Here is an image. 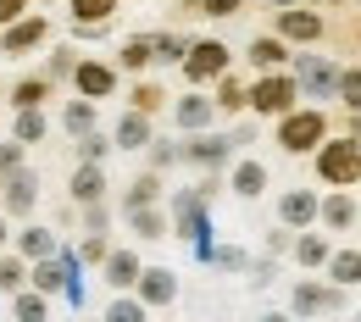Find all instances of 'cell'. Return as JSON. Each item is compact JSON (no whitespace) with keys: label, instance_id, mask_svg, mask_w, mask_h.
Listing matches in <instances>:
<instances>
[{"label":"cell","instance_id":"obj_1","mask_svg":"<svg viewBox=\"0 0 361 322\" xmlns=\"http://www.w3.org/2000/svg\"><path fill=\"white\" fill-rule=\"evenodd\" d=\"M328 134V123H322V111H283V123H278V144L289 150V156H300V150H317Z\"/></svg>","mask_w":361,"mask_h":322},{"label":"cell","instance_id":"obj_2","mask_svg":"<svg viewBox=\"0 0 361 322\" xmlns=\"http://www.w3.org/2000/svg\"><path fill=\"white\" fill-rule=\"evenodd\" d=\"M317 173H322L328 184H356V178H361V144H356V139H334V144H322Z\"/></svg>","mask_w":361,"mask_h":322},{"label":"cell","instance_id":"obj_3","mask_svg":"<svg viewBox=\"0 0 361 322\" xmlns=\"http://www.w3.org/2000/svg\"><path fill=\"white\" fill-rule=\"evenodd\" d=\"M223 73H228V45L200 39V45L183 50V78H189V84H206V78H223Z\"/></svg>","mask_w":361,"mask_h":322},{"label":"cell","instance_id":"obj_4","mask_svg":"<svg viewBox=\"0 0 361 322\" xmlns=\"http://www.w3.org/2000/svg\"><path fill=\"white\" fill-rule=\"evenodd\" d=\"M295 94H300V84H295V78L272 73V78H262V84H256V89L245 94V100H250L256 111H272V117H283V111L295 106Z\"/></svg>","mask_w":361,"mask_h":322},{"label":"cell","instance_id":"obj_5","mask_svg":"<svg viewBox=\"0 0 361 322\" xmlns=\"http://www.w3.org/2000/svg\"><path fill=\"white\" fill-rule=\"evenodd\" d=\"M34 200H39V178H34L28 167H11V173H6V211L23 217V211H34Z\"/></svg>","mask_w":361,"mask_h":322},{"label":"cell","instance_id":"obj_6","mask_svg":"<svg viewBox=\"0 0 361 322\" xmlns=\"http://www.w3.org/2000/svg\"><path fill=\"white\" fill-rule=\"evenodd\" d=\"M228 144H233V139H223V134H200V139H189V144H178V156L195 161V167H223Z\"/></svg>","mask_w":361,"mask_h":322},{"label":"cell","instance_id":"obj_7","mask_svg":"<svg viewBox=\"0 0 361 322\" xmlns=\"http://www.w3.org/2000/svg\"><path fill=\"white\" fill-rule=\"evenodd\" d=\"M134 283H139V300H145V306H167V300L178 295V278L167 273V267H150V273L139 267Z\"/></svg>","mask_w":361,"mask_h":322},{"label":"cell","instance_id":"obj_8","mask_svg":"<svg viewBox=\"0 0 361 322\" xmlns=\"http://www.w3.org/2000/svg\"><path fill=\"white\" fill-rule=\"evenodd\" d=\"M173 217H178V233H183V239H200V233H206L200 189H183V194H173Z\"/></svg>","mask_w":361,"mask_h":322},{"label":"cell","instance_id":"obj_9","mask_svg":"<svg viewBox=\"0 0 361 322\" xmlns=\"http://www.w3.org/2000/svg\"><path fill=\"white\" fill-rule=\"evenodd\" d=\"M73 84H78V94L100 100V94L117 89V73H111V67H100V61H78V67H73Z\"/></svg>","mask_w":361,"mask_h":322},{"label":"cell","instance_id":"obj_10","mask_svg":"<svg viewBox=\"0 0 361 322\" xmlns=\"http://www.w3.org/2000/svg\"><path fill=\"white\" fill-rule=\"evenodd\" d=\"M334 78H339V73H334L322 56H300V73H295V84H300L306 94H328V89H334Z\"/></svg>","mask_w":361,"mask_h":322},{"label":"cell","instance_id":"obj_11","mask_svg":"<svg viewBox=\"0 0 361 322\" xmlns=\"http://www.w3.org/2000/svg\"><path fill=\"white\" fill-rule=\"evenodd\" d=\"M39 39H45V23H39V17H11V28H6V39H0V45L17 56V50H34Z\"/></svg>","mask_w":361,"mask_h":322},{"label":"cell","instance_id":"obj_12","mask_svg":"<svg viewBox=\"0 0 361 322\" xmlns=\"http://www.w3.org/2000/svg\"><path fill=\"white\" fill-rule=\"evenodd\" d=\"M345 295L339 289H322V283H300L295 289V311H339Z\"/></svg>","mask_w":361,"mask_h":322},{"label":"cell","instance_id":"obj_13","mask_svg":"<svg viewBox=\"0 0 361 322\" xmlns=\"http://www.w3.org/2000/svg\"><path fill=\"white\" fill-rule=\"evenodd\" d=\"M139 278V256L134 250H106V283L111 289H128Z\"/></svg>","mask_w":361,"mask_h":322},{"label":"cell","instance_id":"obj_14","mask_svg":"<svg viewBox=\"0 0 361 322\" xmlns=\"http://www.w3.org/2000/svg\"><path fill=\"white\" fill-rule=\"evenodd\" d=\"M278 217L289 223V228H306L317 217V194H306V189H295V194H283V206H278Z\"/></svg>","mask_w":361,"mask_h":322},{"label":"cell","instance_id":"obj_15","mask_svg":"<svg viewBox=\"0 0 361 322\" xmlns=\"http://www.w3.org/2000/svg\"><path fill=\"white\" fill-rule=\"evenodd\" d=\"M100 194H106V173H100V161H84V167L73 173V200L90 206V200H100Z\"/></svg>","mask_w":361,"mask_h":322},{"label":"cell","instance_id":"obj_16","mask_svg":"<svg viewBox=\"0 0 361 322\" xmlns=\"http://www.w3.org/2000/svg\"><path fill=\"white\" fill-rule=\"evenodd\" d=\"M117 144H123V150H139V144H150V111H128V117H123V123H117Z\"/></svg>","mask_w":361,"mask_h":322},{"label":"cell","instance_id":"obj_17","mask_svg":"<svg viewBox=\"0 0 361 322\" xmlns=\"http://www.w3.org/2000/svg\"><path fill=\"white\" fill-rule=\"evenodd\" d=\"M278 34H283V39H317L322 23H317L312 11H278Z\"/></svg>","mask_w":361,"mask_h":322},{"label":"cell","instance_id":"obj_18","mask_svg":"<svg viewBox=\"0 0 361 322\" xmlns=\"http://www.w3.org/2000/svg\"><path fill=\"white\" fill-rule=\"evenodd\" d=\"M262 189H267V167H262V161H239V167H233V194L256 200Z\"/></svg>","mask_w":361,"mask_h":322},{"label":"cell","instance_id":"obj_19","mask_svg":"<svg viewBox=\"0 0 361 322\" xmlns=\"http://www.w3.org/2000/svg\"><path fill=\"white\" fill-rule=\"evenodd\" d=\"M328 273H334L339 289H345V283H361V250H339V256H328Z\"/></svg>","mask_w":361,"mask_h":322},{"label":"cell","instance_id":"obj_20","mask_svg":"<svg viewBox=\"0 0 361 322\" xmlns=\"http://www.w3.org/2000/svg\"><path fill=\"white\" fill-rule=\"evenodd\" d=\"M128 223H134V233H145V239H161V233H167V217H161L156 206H134Z\"/></svg>","mask_w":361,"mask_h":322},{"label":"cell","instance_id":"obj_21","mask_svg":"<svg viewBox=\"0 0 361 322\" xmlns=\"http://www.w3.org/2000/svg\"><path fill=\"white\" fill-rule=\"evenodd\" d=\"M178 123H183V128H206V123H212V100L183 94V100H178Z\"/></svg>","mask_w":361,"mask_h":322},{"label":"cell","instance_id":"obj_22","mask_svg":"<svg viewBox=\"0 0 361 322\" xmlns=\"http://www.w3.org/2000/svg\"><path fill=\"white\" fill-rule=\"evenodd\" d=\"M17 139H23V144H39V139H45V117H39V106H17Z\"/></svg>","mask_w":361,"mask_h":322},{"label":"cell","instance_id":"obj_23","mask_svg":"<svg viewBox=\"0 0 361 322\" xmlns=\"http://www.w3.org/2000/svg\"><path fill=\"white\" fill-rule=\"evenodd\" d=\"M317 211H322V223H328V228H350V223H356V206H350L345 194H334V200H322Z\"/></svg>","mask_w":361,"mask_h":322},{"label":"cell","instance_id":"obj_24","mask_svg":"<svg viewBox=\"0 0 361 322\" xmlns=\"http://www.w3.org/2000/svg\"><path fill=\"white\" fill-rule=\"evenodd\" d=\"M17 250L39 261V256H50V250H56V239H50V228H23V233H17Z\"/></svg>","mask_w":361,"mask_h":322},{"label":"cell","instance_id":"obj_25","mask_svg":"<svg viewBox=\"0 0 361 322\" xmlns=\"http://www.w3.org/2000/svg\"><path fill=\"white\" fill-rule=\"evenodd\" d=\"M156 194H161V178H156V173H145V178H134V189H128V200H123V206H128V211H134V206H156Z\"/></svg>","mask_w":361,"mask_h":322},{"label":"cell","instance_id":"obj_26","mask_svg":"<svg viewBox=\"0 0 361 322\" xmlns=\"http://www.w3.org/2000/svg\"><path fill=\"white\" fill-rule=\"evenodd\" d=\"M61 123H67V134H90L94 128V106L90 100H73V106L61 111Z\"/></svg>","mask_w":361,"mask_h":322},{"label":"cell","instance_id":"obj_27","mask_svg":"<svg viewBox=\"0 0 361 322\" xmlns=\"http://www.w3.org/2000/svg\"><path fill=\"white\" fill-rule=\"evenodd\" d=\"M34 283H39V289H61V283H67V261H50V256H39V267H34Z\"/></svg>","mask_w":361,"mask_h":322},{"label":"cell","instance_id":"obj_28","mask_svg":"<svg viewBox=\"0 0 361 322\" xmlns=\"http://www.w3.org/2000/svg\"><path fill=\"white\" fill-rule=\"evenodd\" d=\"M295 256H300V267H322V261H328V239H322V233H306V239L295 244Z\"/></svg>","mask_w":361,"mask_h":322},{"label":"cell","instance_id":"obj_29","mask_svg":"<svg viewBox=\"0 0 361 322\" xmlns=\"http://www.w3.org/2000/svg\"><path fill=\"white\" fill-rule=\"evenodd\" d=\"M117 11V0H73V17L78 23H106Z\"/></svg>","mask_w":361,"mask_h":322},{"label":"cell","instance_id":"obj_30","mask_svg":"<svg viewBox=\"0 0 361 322\" xmlns=\"http://www.w3.org/2000/svg\"><path fill=\"white\" fill-rule=\"evenodd\" d=\"M45 94H50V84H45V78H23V84L11 89V106H39Z\"/></svg>","mask_w":361,"mask_h":322},{"label":"cell","instance_id":"obj_31","mask_svg":"<svg viewBox=\"0 0 361 322\" xmlns=\"http://www.w3.org/2000/svg\"><path fill=\"white\" fill-rule=\"evenodd\" d=\"M334 89H339V100H345L350 111H361V73H356V67H350V73H339V78H334Z\"/></svg>","mask_w":361,"mask_h":322},{"label":"cell","instance_id":"obj_32","mask_svg":"<svg viewBox=\"0 0 361 322\" xmlns=\"http://www.w3.org/2000/svg\"><path fill=\"white\" fill-rule=\"evenodd\" d=\"M23 283H28V267H23L17 256H6V261H0V289H6V295H17Z\"/></svg>","mask_w":361,"mask_h":322},{"label":"cell","instance_id":"obj_33","mask_svg":"<svg viewBox=\"0 0 361 322\" xmlns=\"http://www.w3.org/2000/svg\"><path fill=\"white\" fill-rule=\"evenodd\" d=\"M150 61H156V50H150V39H128V45H123V67H150Z\"/></svg>","mask_w":361,"mask_h":322},{"label":"cell","instance_id":"obj_34","mask_svg":"<svg viewBox=\"0 0 361 322\" xmlns=\"http://www.w3.org/2000/svg\"><path fill=\"white\" fill-rule=\"evenodd\" d=\"M150 50H156V61H183V50H189V45H183L178 34H161V39H150Z\"/></svg>","mask_w":361,"mask_h":322},{"label":"cell","instance_id":"obj_35","mask_svg":"<svg viewBox=\"0 0 361 322\" xmlns=\"http://www.w3.org/2000/svg\"><path fill=\"white\" fill-rule=\"evenodd\" d=\"M250 61H256V67H278V61H283V45H278V39H256V45H250Z\"/></svg>","mask_w":361,"mask_h":322},{"label":"cell","instance_id":"obj_36","mask_svg":"<svg viewBox=\"0 0 361 322\" xmlns=\"http://www.w3.org/2000/svg\"><path fill=\"white\" fill-rule=\"evenodd\" d=\"M245 84H233V78H223V89H217V106H223V111H239V106H250V100H245Z\"/></svg>","mask_w":361,"mask_h":322},{"label":"cell","instance_id":"obj_37","mask_svg":"<svg viewBox=\"0 0 361 322\" xmlns=\"http://www.w3.org/2000/svg\"><path fill=\"white\" fill-rule=\"evenodd\" d=\"M161 100H167V94L156 89V84H139V89H134V106H139V111H161Z\"/></svg>","mask_w":361,"mask_h":322},{"label":"cell","instance_id":"obj_38","mask_svg":"<svg viewBox=\"0 0 361 322\" xmlns=\"http://www.w3.org/2000/svg\"><path fill=\"white\" fill-rule=\"evenodd\" d=\"M17 317H45V295H23L17 289Z\"/></svg>","mask_w":361,"mask_h":322},{"label":"cell","instance_id":"obj_39","mask_svg":"<svg viewBox=\"0 0 361 322\" xmlns=\"http://www.w3.org/2000/svg\"><path fill=\"white\" fill-rule=\"evenodd\" d=\"M134 317H145V300H117L111 306V322H134Z\"/></svg>","mask_w":361,"mask_h":322},{"label":"cell","instance_id":"obj_40","mask_svg":"<svg viewBox=\"0 0 361 322\" xmlns=\"http://www.w3.org/2000/svg\"><path fill=\"white\" fill-rule=\"evenodd\" d=\"M11 167H23V139L0 144V173H11Z\"/></svg>","mask_w":361,"mask_h":322},{"label":"cell","instance_id":"obj_41","mask_svg":"<svg viewBox=\"0 0 361 322\" xmlns=\"http://www.w3.org/2000/svg\"><path fill=\"white\" fill-rule=\"evenodd\" d=\"M245 0H200V11H212V17H233Z\"/></svg>","mask_w":361,"mask_h":322},{"label":"cell","instance_id":"obj_42","mask_svg":"<svg viewBox=\"0 0 361 322\" xmlns=\"http://www.w3.org/2000/svg\"><path fill=\"white\" fill-rule=\"evenodd\" d=\"M67 73H73V50H56L50 56V78H67Z\"/></svg>","mask_w":361,"mask_h":322},{"label":"cell","instance_id":"obj_43","mask_svg":"<svg viewBox=\"0 0 361 322\" xmlns=\"http://www.w3.org/2000/svg\"><path fill=\"white\" fill-rule=\"evenodd\" d=\"M106 156V139L100 134H84V161H100Z\"/></svg>","mask_w":361,"mask_h":322},{"label":"cell","instance_id":"obj_44","mask_svg":"<svg viewBox=\"0 0 361 322\" xmlns=\"http://www.w3.org/2000/svg\"><path fill=\"white\" fill-rule=\"evenodd\" d=\"M150 161H156V167H173V161H178V144H156Z\"/></svg>","mask_w":361,"mask_h":322},{"label":"cell","instance_id":"obj_45","mask_svg":"<svg viewBox=\"0 0 361 322\" xmlns=\"http://www.w3.org/2000/svg\"><path fill=\"white\" fill-rule=\"evenodd\" d=\"M84 261H106V239H100V233L84 239Z\"/></svg>","mask_w":361,"mask_h":322},{"label":"cell","instance_id":"obj_46","mask_svg":"<svg viewBox=\"0 0 361 322\" xmlns=\"http://www.w3.org/2000/svg\"><path fill=\"white\" fill-rule=\"evenodd\" d=\"M28 11V0H0V23H11V17H23Z\"/></svg>","mask_w":361,"mask_h":322},{"label":"cell","instance_id":"obj_47","mask_svg":"<svg viewBox=\"0 0 361 322\" xmlns=\"http://www.w3.org/2000/svg\"><path fill=\"white\" fill-rule=\"evenodd\" d=\"M0 244H6V223H0Z\"/></svg>","mask_w":361,"mask_h":322}]
</instances>
